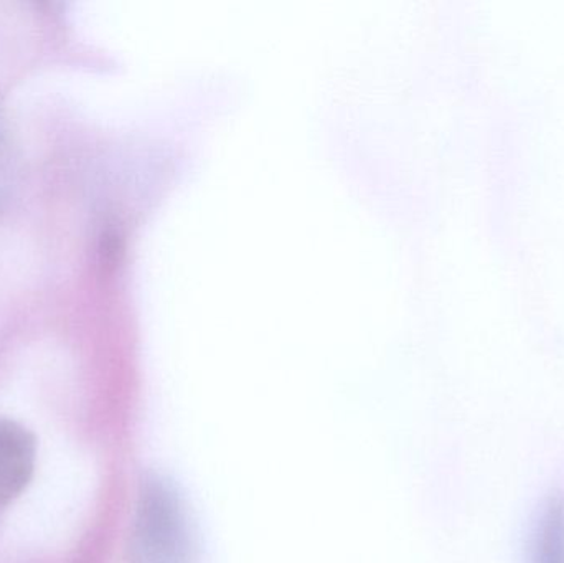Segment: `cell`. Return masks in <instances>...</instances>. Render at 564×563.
Segmentation results:
<instances>
[{"label": "cell", "instance_id": "obj_2", "mask_svg": "<svg viewBox=\"0 0 564 563\" xmlns=\"http://www.w3.org/2000/svg\"><path fill=\"white\" fill-rule=\"evenodd\" d=\"M35 468V440L19 423L0 419V509L19 498Z\"/></svg>", "mask_w": 564, "mask_h": 563}, {"label": "cell", "instance_id": "obj_3", "mask_svg": "<svg viewBox=\"0 0 564 563\" xmlns=\"http://www.w3.org/2000/svg\"><path fill=\"white\" fill-rule=\"evenodd\" d=\"M529 563H564V491L540 506L529 538Z\"/></svg>", "mask_w": 564, "mask_h": 563}, {"label": "cell", "instance_id": "obj_1", "mask_svg": "<svg viewBox=\"0 0 564 563\" xmlns=\"http://www.w3.org/2000/svg\"><path fill=\"white\" fill-rule=\"evenodd\" d=\"M132 563H195L197 544L174 486L152 478L139 496L131 532Z\"/></svg>", "mask_w": 564, "mask_h": 563}]
</instances>
